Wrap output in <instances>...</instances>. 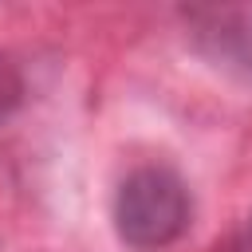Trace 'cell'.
Masks as SVG:
<instances>
[{
	"label": "cell",
	"mask_w": 252,
	"mask_h": 252,
	"mask_svg": "<svg viewBox=\"0 0 252 252\" xmlns=\"http://www.w3.org/2000/svg\"><path fill=\"white\" fill-rule=\"evenodd\" d=\"M189 224V193L185 181L165 165H142L126 173L114 193V228L122 244L138 252L169 248Z\"/></svg>",
	"instance_id": "6da1fadb"
},
{
	"label": "cell",
	"mask_w": 252,
	"mask_h": 252,
	"mask_svg": "<svg viewBox=\"0 0 252 252\" xmlns=\"http://www.w3.org/2000/svg\"><path fill=\"white\" fill-rule=\"evenodd\" d=\"M181 20L213 67L252 83V4H193L181 8Z\"/></svg>",
	"instance_id": "7a4b0ae2"
},
{
	"label": "cell",
	"mask_w": 252,
	"mask_h": 252,
	"mask_svg": "<svg viewBox=\"0 0 252 252\" xmlns=\"http://www.w3.org/2000/svg\"><path fill=\"white\" fill-rule=\"evenodd\" d=\"M20 98H24V79H20V67L8 59V55H0V122L20 106Z\"/></svg>",
	"instance_id": "3957f363"
},
{
	"label": "cell",
	"mask_w": 252,
	"mask_h": 252,
	"mask_svg": "<svg viewBox=\"0 0 252 252\" xmlns=\"http://www.w3.org/2000/svg\"><path fill=\"white\" fill-rule=\"evenodd\" d=\"M236 252H252V217H248V224H244V232L236 240Z\"/></svg>",
	"instance_id": "277c9868"
}]
</instances>
